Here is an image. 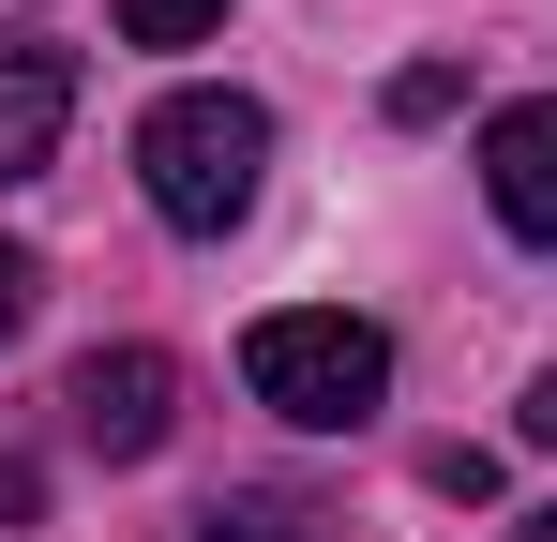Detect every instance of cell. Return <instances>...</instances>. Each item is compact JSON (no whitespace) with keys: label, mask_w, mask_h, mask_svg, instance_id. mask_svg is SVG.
Listing matches in <instances>:
<instances>
[{"label":"cell","mask_w":557,"mask_h":542,"mask_svg":"<svg viewBox=\"0 0 557 542\" xmlns=\"http://www.w3.org/2000/svg\"><path fill=\"white\" fill-rule=\"evenodd\" d=\"M136 181H151L166 226L226 242V226L257 211V181H272V106H257V90H166V106L136 121Z\"/></svg>","instance_id":"cell-1"},{"label":"cell","mask_w":557,"mask_h":542,"mask_svg":"<svg viewBox=\"0 0 557 542\" xmlns=\"http://www.w3.org/2000/svg\"><path fill=\"white\" fill-rule=\"evenodd\" d=\"M242 377H257V407L347 438V422H376V392H392V332L347 317V301H286V317L242 332Z\"/></svg>","instance_id":"cell-2"},{"label":"cell","mask_w":557,"mask_h":542,"mask_svg":"<svg viewBox=\"0 0 557 542\" xmlns=\"http://www.w3.org/2000/svg\"><path fill=\"white\" fill-rule=\"evenodd\" d=\"M61 407H76V438L106 467H136V452H166V422H182V361L166 347H91L61 377Z\"/></svg>","instance_id":"cell-3"},{"label":"cell","mask_w":557,"mask_h":542,"mask_svg":"<svg viewBox=\"0 0 557 542\" xmlns=\"http://www.w3.org/2000/svg\"><path fill=\"white\" fill-rule=\"evenodd\" d=\"M482 196L512 242H557V106H497L482 121Z\"/></svg>","instance_id":"cell-4"},{"label":"cell","mask_w":557,"mask_h":542,"mask_svg":"<svg viewBox=\"0 0 557 542\" xmlns=\"http://www.w3.org/2000/svg\"><path fill=\"white\" fill-rule=\"evenodd\" d=\"M76 121V46H0V181H46Z\"/></svg>","instance_id":"cell-5"},{"label":"cell","mask_w":557,"mask_h":542,"mask_svg":"<svg viewBox=\"0 0 557 542\" xmlns=\"http://www.w3.org/2000/svg\"><path fill=\"white\" fill-rule=\"evenodd\" d=\"M196 542H317V513H301V497H211Z\"/></svg>","instance_id":"cell-6"},{"label":"cell","mask_w":557,"mask_h":542,"mask_svg":"<svg viewBox=\"0 0 557 542\" xmlns=\"http://www.w3.org/2000/svg\"><path fill=\"white\" fill-rule=\"evenodd\" d=\"M226 0H121V46H211Z\"/></svg>","instance_id":"cell-7"},{"label":"cell","mask_w":557,"mask_h":542,"mask_svg":"<svg viewBox=\"0 0 557 542\" xmlns=\"http://www.w3.org/2000/svg\"><path fill=\"white\" fill-rule=\"evenodd\" d=\"M30 513H46V467H30V452H0V528H30Z\"/></svg>","instance_id":"cell-8"},{"label":"cell","mask_w":557,"mask_h":542,"mask_svg":"<svg viewBox=\"0 0 557 542\" xmlns=\"http://www.w3.org/2000/svg\"><path fill=\"white\" fill-rule=\"evenodd\" d=\"M15 317H30V257L0 242V347H15Z\"/></svg>","instance_id":"cell-9"},{"label":"cell","mask_w":557,"mask_h":542,"mask_svg":"<svg viewBox=\"0 0 557 542\" xmlns=\"http://www.w3.org/2000/svg\"><path fill=\"white\" fill-rule=\"evenodd\" d=\"M528 438H543V452H557V377H543V392H528Z\"/></svg>","instance_id":"cell-10"},{"label":"cell","mask_w":557,"mask_h":542,"mask_svg":"<svg viewBox=\"0 0 557 542\" xmlns=\"http://www.w3.org/2000/svg\"><path fill=\"white\" fill-rule=\"evenodd\" d=\"M512 542H557V513H512Z\"/></svg>","instance_id":"cell-11"}]
</instances>
